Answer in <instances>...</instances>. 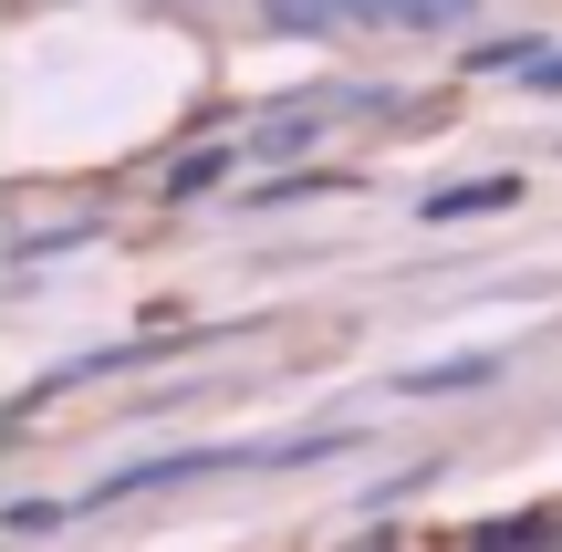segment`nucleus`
Wrapping results in <instances>:
<instances>
[{
	"label": "nucleus",
	"instance_id": "nucleus-1",
	"mask_svg": "<svg viewBox=\"0 0 562 552\" xmlns=\"http://www.w3.org/2000/svg\"><path fill=\"white\" fill-rule=\"evenodd\" d=\"M510 199H521V178H469V188H438L427 219H480V209H510Z\"/></svg>",
	"mask_w": 562,
	"mask_h": 552
},
{
	"label": "nucleus",
	"instance_id": "nucleus-2",
	"mask_svg": "<svg viewBox=\"0 0 562 552\" xmlns=\"http://www.w3.org/2000/svg\"><path fill=\"white\" fill-rule=\"evenodd\" d=\"M261 11H271V32H334V0H261Z\"/></svg>",
	"mask_w": 562,
	"mask_h": 552
},
{
	"label": "nucleus",
	"instance_id": "nucleus-3",
	"mask_svg": "<svg viewBox=\"0 0 562 552\" xmlns=\"http://www.w3.org/2000/svg\"><path fill=\"white\" fill-rule=\"evenodd\" d=\"M469 63H480V74H531V63H542V42H480Z\"/></svg>",
	"mask_w": 562,
	"mask_h": 552
},
{
	"label": "nucleus",
	"instance_id": "nucleus-4",
	"mask_svg": "<svg viewBox=\"0 0 562 552\" xmlns=\"http://www.w3.org/2000/svg\"><path fill=\"white\" fill-rule=\"evenodd\" d=\"M220 167H229V157H188V167H178L167 188H178V199H199V188H220Z\"/></svg>",
	"mask_w": 562,
	"mask_h": 552
},
{
	"label": "nucleus",
	"instance_id": "nucleus-5",
	"mask_svg": "<svg viewBox=\"0 0 562 552\" xmlns=\"http://www.w3.org/2000/svg\"><path fill=\"white\" fill-rule=\"evenodd\" d=\"M531 94H562V53H542V63H531Z\"/></svg>",
	"mask_w": 562,
	"mask_h": 552
}]
</instances>
